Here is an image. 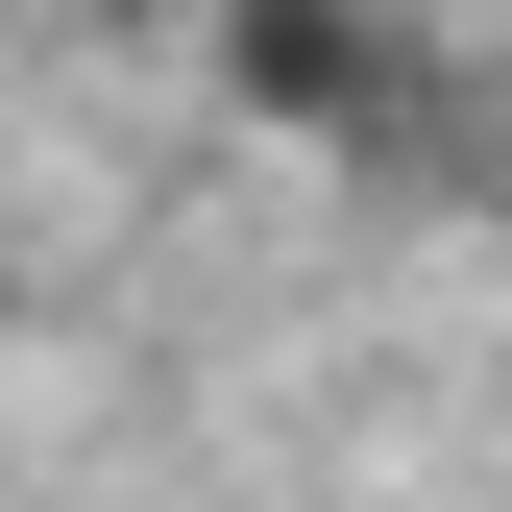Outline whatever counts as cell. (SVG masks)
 I'll list each match as a JSON object with an SVG mask.
<instances>
[{"label": "cell", "mask_w": 512, "mask_h": 512, "mask_svg": "<svg viewBox=\"0 0 512 512\" xmlns=\"http://www.w3.org/2000/svg\"><path fill=\"white\" fill-rule=\"evenodd\" d=\"M220 74H244V122H317V147H391L415 122V49L366 25V0H244Z\"/></svg>", "instance_id": "1"}]
</instances>
